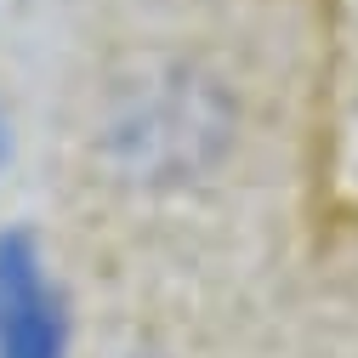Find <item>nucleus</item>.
<instances>
[{"label": "nucleus", "mask_w": 358, "mask_h": 358, "mask_svg": "<svg viewBox=\"0 0 358 358\" xmlns=\"http://www.w3.org/2000/svg\"><path fill=\"white\" fill-rule=\"evenodd\" d=\"M114 143L143 171H188L222 143V103L199 80H165L159 92H143V103L120 114Z\"/></svg>", "instance_id": "obj_1"}, {"label": "nucleus", "mask_w": 358, "mask_h": 358, "mask_svg": "<svg viewBox=\"0 0 358 358\" xmlns=\"http://www.w3.org/2000/svg\"><path fill=\"white\" fill-rule=\"evenodd\" d=\"M63 352V319H57V301L46 296L40 273H29L6 313H0V358H57Z\"/></svg>", "instance_id": "obj_2"}, {"label": "nucleus", "mask_w": 358, "mask_h": 358, "mask_svg": "<svg viewBox=\"0 0 358 358\" xmlns=\"http://www.w3.org/2000/svg\"><path fill=\"white\" fill-rule=\"evenodd\" d=\"M0 159H6V131H0Z\"/></svg>", "instance_id": "obj_3"}]
</instances>
